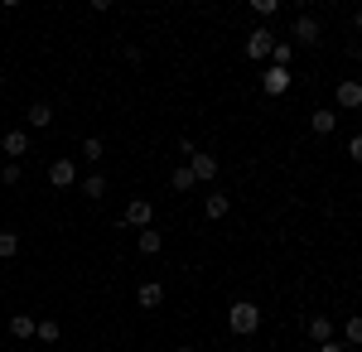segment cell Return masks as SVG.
Masks as SVG:
<instances>
[{"instance_id":"6da1fadb","label":"cell","mask_w":362,"mask_h":352,"mask_svg":"<svg viewBox=\"0 0 362 352\" xmlns=\"http://www.w3.org/2000/svg\"><path fill=\"white\" fill-rule=\"evenodd\" d=\"M227 328H232V333H256V328H261V309H256L251 299H237V304L227 309Z\"/></svg>"},{"instance_id":"7a4b0ae2","label":"cell","mask_w":362,"mask_h":352,"mask_svg":"<svg viewBox=\"0 0 362 352\" xmlns=\"http://www.w3.org/2000/svg\"><path fill=\"white\" fill-rule=\"evenodd\" d=\"M271 54H276V34H271V25H256V29L247 34V58L266 63Z\"/></svg>"},{"instance_id":"3957f363","label":"cell","mask_w":362,"mask_h":352,"mask_svg":"<svg viewBox=\"0 0 362 352\" xmlns=\"http://www.w3.org/2000/svg\"><path fill=\"white\" fill-rule=\"evenodd\" d=\"M121 227H136V232H145V227H155V208H150L145 198H136V203H131L126 213L116 217V232H121Z\"/></svg>"},{"instance_id":"277c9868","label":"cell","mask_w":362,"mask_h":352,"mask_svg":"<svg viewBox=\"0 0 362 352\" xmlns=\"http://www.w3.org/2000/svg\"><path fill=\"white\" fill-rule=\"evenodd\" d=\"M290 34H295V44H309V49H314V44L324 39V25H319L314 15H300V20L290 25Z\"/></svg>"},{"instance_id":"5b68a950","label":"cell","mask_w":362,"mask_h":352,"mask_svg":"<svg viewBox=\"0 0 362 352\" xmlns=\"http://www.w3.org/2000/svg\"><path fill=\"white\" fill-rule=\"evenodd\" d=\"M49 184L54 189H73L78 184V160H54L49 164Z\"/></svg>"},{"instance_id":"8992f818","label":"cell","mask_w":362,"mask_h":352,"mask_svg":"<svg viewBox=\"0 0 362 352\" xmlns=\"http://www.w3.org/2000/svg\"><path fill=\"white\" fill-rule=\"evenodd\" d=\"M334 102H338V107H343V111H358V107H362V82L343 78V82H338V87H334Z\"/></svg>"},{"instance_id":"52a82bcc","label":"cell","mask_w":362,"mask_h":352,"mask_svg":"<svg viewBox=\"0 0 362 352\" xmlns=\"http://www.w3.org/2000/svg\"><path fill=\"white\" fill-rule=\"evenodd\" d=\"M261 87H266V97H285L290 92V68H266L261 73Z\"/></svg>"},{"instance_id":"ba28073f","label":"cell","mask_w":362,"mask_h":352,"mask_svg":"<svg viewBox=\"0 0 362 352\" xmlns=\"http://www.w3.org/2000/svg\"><path fill=\"white\" fill-rule=\"evenodd\" d=\"M25 121H29V131H49L54 126V102H29Z\"/></svg>"},{"instance_id":"9c48e42d","label":"cell","mask_w":362,"mask_h":352,"mask_svg":"<svg viewBox=\"0 0 362 352\" xmlns=\"http://www.w3.org/2000/svg\"><path fill=\"white\" fill-rule=\"evenodd\" d=\"M189 169H194V179H198V184L218 179V160H213L208 150H194V160H189Z\"/></svg>"},{"instance_id":"30bf717a","label":"cell","mask_w":362,"mask_h":352,"mask_svg":"<svg viewBox=\"0 0 362 352\" xmlns=\"http://www.w3.org/2000/svg\"><path fill=\"white\" fill-rule=\"evenodd\" d=\"M334 126H338V111L334 107L309 111V131H314V136H334Z\"/></svg>"},{"instance_id":"8fae6325","label":"cell","mask_w":362,"mask_h":352,"mask_svg":"<svg viewBox=\"0 0 362 352\" xmlns=\"http://www.w3.org/2000/svg\"><path fill=\"white\" fill-rule=\"evenodd\" d=\"M136 304L140 309H160V304H165V285H160V280H145L136 290Z\"/></svg>"},{"instance_id":"7c38bea8","label":"cell","mask_w":362,"mask_h":352,"mask_svg":"<svg viewBox=\"0 0 362 352\" xmlns=\"http://www.w3.org/2000/svg\"><path fill=\"white\" fill-rule=\"evenodd\" d=\"M29 145H34V140H29V131H5V136H0V150H5L10 160H20Z\"/></svg>"},{"instance_id":"4fadbf2b","label":"cell","mask_w":362,"mask_h":352,"mask_svg":"<svg viewBox=\"0 0 362 352\" xmlns=\"http://www.w3.org/2000/svg\"><path fill=\"white\" fill-rule=\"evenodd\" d=\"M160 246H165L160 227H145V232L136 237V251H140V256H160Z\"/></svg>"},{"instance_id":"5bb4252c","label":"cell","mask_w":362,"mask_h":352,"mask_svg":"<svg viewBox=\"0 0 362 352\" xmlns=\"http://www.w3.org/2000/svg\"><path fill=\"white\" fill-rule=\"evenodd\" d=\"M227 213H232V198H227V193H208L203 217H208V222H218V217H227Z\"/></svg>"},{"instance_id":"9a60e30c","label":"cell","mask_w":362,"mask_h":352,"mask_svg":"<svg viewBox=\"0 0 362 352\" xmlns=\"http://www.w3.org/2000/svg\"><path fill=\"white\" fill-rule=\"evenodd\" d=\"M34 333H39V319H29V314H15V319H10V338H20V343H29Z\"/></svg>"},{"instance_id":"2e32d148","label":"cell","mask_w":362,"mask_h":352,"mask_svg":"<svg viewBox=\"0 0 362 352\" xmlns=\"http://www.w3.org/2000/svg\"><path fill=\"white\" fill-rule=\"evenodd\" d=\"M309 343H319V348H324V343H334V324H329L324 314H314V319H309Z\"/></svg>"},{"instance_id":"e0dca14e","label":"cell","mask_w":362,"mask_h":352,"mask_svg":"<svg viewBox=\"0 0 362 352\" xmlns=\"http://www.w3.org/2000/svg\"><path fill=\"white\" fill-rule=\"evenodd\" d=\"M83 193L92 198V203H102V198H107V174H102V169H92V174L83 179Z\"/></svg>"},{"instance_id":"ac0fdd59","label":"cell","mask_w":362,"mask_h":352,"mask_svg":"<svg viewBox=\"0 0 362 352\" xmlns=\"http://www.w3.org/2000/svg\"><path fill=\"white\" fill-rule=\"evenodd\" d=\"M194 184H198V179H194V169H189V164H179V169L169 174V189H174V193H189Z\"/></svg>"},{"instance_id":"d6986e66","label":"cell","mask_w":362,"mask_h":352,"mask_svg":"<svg viewBox=\"0 0 362 352\" xmlns=\"http://www.w3.org/2000/svg\"><path fill=\"white\" fill-rule=\"evenodd\" d=\"M10 256H20V237L10 227H0V261H10Z\"/></svg>"},{"instance_id":"ffe728a7","label":"cell","mask_w":362,"mask_h":352,"mask_svg":"<svg viewBox=\"0 0 362 352\" xmlns=\"http://www.w3.org/2000/svg\"><path fill=\"white\" fill-rule=\"evenodd\" d=\"M102 155H107V145H102V136H87V140H83V160H87V164H97Z\"/></svg>"},{"instance_id":"44dd1931","label":"cell","mask_w":362,"mask_h":352,"mask_svg":"<svg viewBox=\"0 0 362 352\" xmlns=\"http://www.w3.org/2000/svg\"><path fill=\"white\" fill-rule=\"evenodd\" d=\"M34 338H39V343H58V338H63V328H58L54 319H39V333H34Z\"/></svg>"},{"instance_id":"7402d4cb","label":"cell","mask_w":362,"mask_h":352,"mask_svg":"<svg viewBox=\"0 0 362 352\" xmlns=\"http://www.w3.org/2000/svg\"><path fill=\"white\" fill-rule=\"evenodd\" d=\"M20 179H25V169H20L15 160H10V164H0V184H5V189H15Z\"/></svg>"},{"instance_id":"603a6c76","label":"cell","mask_w":362,"mask_h":352,"mask_svg":"<svg viewBox=\"0 0 362 352\" xmlns=\"http://www.w3.org/2000/svg\"><path fill=\"white\" fill-rule=\"evenodd\" d=\"M343 343H348V348H362V314H358V319H348V328H343Z\"/></svg>"},{"instance_id":"cb8c5ba5","label":"cell","mask_w":362,"mask_h":352,"mask_svg":"<svg viewBox=\"0 0 362 352\" xmlns=\"http://www.w3.org/2000/svg\"><path fill=\"white\" fill-rule=\"evenodd\" d=\"M290 63H295V49L276 39V54H271V68H290Z\"/></svg>"},{"instance_id":"d4e9b609","label":"cell","mask_w":362,"mask_h":352,"mask_svg":"<svg viewBox=\"0 0 362 352\" xmlns=\"http://www.w3.org/2000/svg\"><path fill=\"white\" fill-rule=\"evenodd\" d=\"M251 10H256L261 20H276V15H280V0H251Z\"/></svg>"},{"instance_id":"484cf974","label":"cell","mask_w":362,"mask_h":352,"mask_svg":"<svg viewBox=\"0 0 362 352\" xmlns=\"http://www.w3.org/2000/svg\"><path fill=\"white\" fill-rule=\"evenodd\" d=\"M348 160L362 164V131H358V136H348Z\"/></svg>"},{"instance_id":"4316f807","label":"cell","mask_w":362,"mask_h":352,"mask_svg":"<svg viewBox=\"0 0 362 352\" xmlns=\"http://www.w3.org/2000/svg\"><path fill=\"white\" fill-rule=\"evenodd\" d=\"M319 352H348V343H338V338H334V343H324Z\"/></svg>"},{"instance_id":"83f0119b","label":"cell","mask_w":362,"mask_h":352,"mask_svg":"<svg viewBox=\"0 0 362 352\" xmlns=\"http://www.w3.org/2000/svg\"><path fill=\"white\" fill-rule=\"evenodd\" d=\"M353 29H362V5H358V10H353Z\"/></svg>"},{"instance_id":"f1b7e54d","label":"cell","mask_w":362,"mask_h":352,"mask_svg":"<svg viewBox=\"0 0 362 352\" xmlns=\"http://www.w3.org/2000/svg\"><path fill=\"white\" fill-rule=\"evenodd\" d=\"M348 58H358V63H362V44H358V49H348Z\"/></svg>"},{"instance_id":"f546056e","label":"cell","mask_w":362,"mask_h":352,"mask_svg":"<svg viewBox=\"0 0 362 352\" xmlns=\"http://www.w3.org/2000/svg\"><path fill=\"white\" fill-rule=\"evenodd\" d=\"M174 352H194V348H174Z\"/></svg>"}]
</instances>
